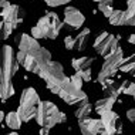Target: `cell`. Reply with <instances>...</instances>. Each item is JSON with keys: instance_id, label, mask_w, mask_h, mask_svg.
<instances>
[{"instance_id": "1", "label": "cell", "mask_w": 135, "mask_h": 135, "mask_svg": "<svg viewBox=\"0 0 135 135\" xmlns=\"http://www.w3.org/2000/svg\"><path fill=\"white\" fill-rule=\"evenodd\" d=\"M19 61L14 56L13 49L4 44L2 47V65H0V97L3 101L14 95L12 80L19 70Z\"/></svg>"}, {"instance_id": "2", "label": "cell", "mask_w": 135, "mask_h": 135, "mask_svg": "<svg viewBox=\"0 0 135 135\" xmlns=\"http://www.w3.org/2000/svg\"><path fill=\"white\" fill-rule=\"evenodd\" d=\"M40 97L33 87H27L23 90L20 95V104L17 108L20 118L23 122H28L31 118H36L38 112V105H40Z\"/></svg>"}, {"instance_id": "3", "label": "cell", "mask_w": 135, "mask_h": 135, "mask_svg": "<svg viewBox=\"0 0 135 135\" xmlns=\"http://www.w3.org/2000/svg\"><path fill=\"white\" fill-rule=\"evenodd\" d=\"M36 121H37L40 127L53 128L57 124L65 122L67 117L51 101H41L38 105V112H37V117H36Z\"/></svg>"}, {"instance_id": "4", "label": "cell", "mask_w": 135, "mask_h": 135, "mask_svg": "<svg viewBox=\"0 0 135 135\" xmlns=\"http://www.w3.org/2000/svg\"><path fill=\"white\" fill-rule=\"evenodd\" d=\"M38 77L43 78L47 84V88L50 87H60L61 90L70 83V78L65 77L63 65L57 61H50L41 71L38 73Z\"/></svg>"}, {"instance_id": "5", "label": "cell", "mask_w": 135, "mask_h": 135, "mask_svg": "<svg viewBox=\"0 0 135 135\" xmlns=\"http://www.w3.org/2000/svg\"><path fill=\"white\" fill-rule=\"evenodd\" d=\"M2 23H0V28H2V38L6 40L13 30L21 23V19L24 17V12L21 7L17 4H10L6 9H2Z\"/></svg>"}, {"instance_id": "6", "label": "cell", "mask_w": 135, "mask_h": 135, "mask_svg": "<svg viewBox=\"0 0 135 135\" xmlns=\"http://www.w3.org/2000/svg\"><path fill=\"white\" fill-rule=\"evenodd\" d=\"M43 33V38H50L54 40L60 34L61 28L64 27V23H61L58 19V14L54 12L46 13L43 17H40L37 24H36Z\"/></svg>"}, {"instance_id": "7", "label": "cell", "mask_w": 135, "mask_h": 135, "mask_svg": "<svg viewBox=\"0 0 135 135\" xmlns=\"http://www.w3.org/2000/svg\"><path fill=\"white\" fill-rule=\"evenodd\" d=\"M122 61H124V51H122L121 47H118L114 53L108 54V56L105 57L104 64H103V67H101V71H100V74H98V83H103L104 80L114 77V74L119 70V67H121Z\"/></svg>"}, {"instance_id": "8", "label": "cell", "mask_w": 135, "mask_h": 135, "mask_svg": "<svg viewBox=\"0 0 135 135\" xmlns=\"http://www.w3.org/2000/svg\"><path fill=\"white\" fill-rule=\"evenodd\" d=\"M50 61H51V54H50V51L46 50L44 47H40L33 56L27 57L20 65L23 68H26L27 71L38 74V73L41 71V68H44Z\"/></svg>"}, {"instance_id": "9", "label": "cell", "mask_w": 135, "mask_h": 135, "mask_svg": "<svg viewBox=\"0 0 135 135\" xmlns=\"http://www.w3.org/2000/svg\"><path fill=\"white\" fill-rule=\"evenodd\" d=\"M118 41L119 37H114L112 34H109L108 31H101L97 36L95 41H94V50L103 57H107L108 54L114 53L118 49Z\"/></svg>"}, {"instance_id": "10", "label": "cell", "mask_w": 135, "mask_h": 135, "mask_svg": "<svg viewBox=\"0 0 135 135\" xmlns=\"http://www.w3.org/2000/svg\"><path fill=\"white\" fill-rule=\"evenodd\" d=\"M38 41L37 38H34L33 36H28V34H21L20 36V41H19V53H17V61H19V64H21L24 60H26L27 57L33 56L37 50L40 49Z\"/></svg>"}, {"instance_id": "11", "label": "cell", "mask_w": 135, "mask_h": 135, "mask_svg": "<svg viewBox=\"0 0 135 135\" xmlns=\"http://www.w3.org/2000/svg\"><path fill=\"white\" fill-rule=\"evenodd\" d=\"M84 21H85V17L77 7H73V6L65 7L64 21H63L64 27H67L68 30H77L84 24Z\"/></svg>"}, {"instance_id": "12", "label": "cell", "mask_w": 135, "mask_h": 135, "mask_svg": "<svg viewBox=\"0 0 135 135\" xmlns=\"http://www.w3.org/2000/svg\"><path fill=\"white\" fill-rule=\"evenodd\" d=\"M60 98L64 101V103H67L68 105H74V104H78L81 103L83 100H85L87 98V94L84 93L83 90L77 88V87H74L71 83H68L67 85L64 87L63 90L60 91Z\"/></svg>"}, {"instance_id": "13", "label": "cell", "mask_w": 135, "mask_h": 135, "mask_svg": "<svg viewBox=\"0 0 135 135\" xmlns=\"http://www.w3.org/2000/svg\"><path fill=\"white\" fill-rule=\"evenodd\" d=\"M80 131L83 135H100L101 131L104 129V124L100 119H94V118H84L78 121Z\"/></svg>"}, {"instance_id": "14", "label": "cell", "mask_w": 135, "mask_h": 135, "mask_svg": "<svg viewBox=\"0 0 135 135\" xmlns=\"http://www.w3.org/2000/svg\"><path fill=\"white\" fill-rule=\"evenodd\" d=\"M101 121L104 124V129L109 134H115L117 131L119 129V125H118V115L117 112H114L112 109L109 111H105L100 115Z\"/></svg>"}, {"instance_id": "15", "label": "cell", "mask_w": 135, "mask_h": 135, "mask_svg": "<svg viewBox=\"0 0 135 135\" xmlns=\"http://www.w3.org/2000/svg\"><path fill=\"white\" fill-rule=\"evenodd\" d=\"M91 109H93V105L88 101V97L85 100H83L81 103L77 104V108H75L74 114H75V118L78 119H84V118H88V115L91 114Z\"/></svg>"}, {"instance_id": "16", "label": "cell", "mask_w": 135, "mask_h": 135, "mask_svg": "<svg viewBox=\"0 0 135 135\" xmlns=\"http://www.w3.org/2000/svg\"><path fill=\"white\" fill-rule=\"evenodd\" d=\"M115 98H112V97H104V98H101V100H98L95 105H94V108H95V111L98 112V114H103V112L105 111H109V109H112V105L115 104Z\"/></svg>"}, {"instance_id": "17", "label": "cell", "mask_w": 135, "mask_h": 135, "mask_svg": "<svg viewBox=\"0 0 135 135\" xmlns=\"http://www.w3.org/2000/svg\"><path fill=\"white\" fill-rule=\"evenodd\" d=\"M93 63H94V58L85 56V57H80V58H73L71 65L75 71H81V70H85V68H90Z\"/></svg>"}, {"instance_id": "18", "label": "cell", "mask_w": 135, "mask_h": 135, "mask_svg": "<svg viewBox=\"0 0 135 135\" xmlns=\"http://www.w3.org/2000/svg\"><path fill=\"white\" fill-rule=\"evenodd\" d=\"M90 37V30L88 28H83L81 31L77 34V37H74L75 40V46H74V50L77 51H83L87 46V40Z\"/></svg>"}, {"instance_id": "19", "label": "cell", "mask_w": 135, "mask_h": 135, "mask_svg": "<svg viewBox=\"0 0 135 135\" xmlns=\"http://www.w3.org/2000/svg\"><path fill=\"white\" fill-rule=\"evenodd\" d=\"M21 122H23V119L20 118V115H19V112H17V111H12V112H9V114L6 115V124H7L9 128L20 129Z\"/></svg>"}, {"instance_id": "20", "label": "cell", "mask_w": 135, "mask_h": 135, "mask_svg": "<svg viewBox=\"0 0 135 135\" xmlns=\"http://www.w3.org/2000/svg\"><path fill=\"white\" fill-rule=\"evenodd\" d=\"M119 70H121L122 73H131V74L135 71V53L131 54L129 57L124 58V61H122L121 67H119Z\"/></svg>"}, {"instance_id": "21", "label": "cell", "mask_w": 135, "mask_h": 135, "mask_svg": "<svg viewBox=\"0 0 135 135\" xmlns=\"http://www.w3.org/2000/svg\"><path fill=\"white\" fill-rule=\"evenodd\" d=\"M83 81H84V78L81 77V74H80V73H75L74 75H71V77H70V83L74 87L80 88V90H81V87H83Z\"/></svg>"}, {"instance_id": "22", "label": "cell", "mask_w": 135, "mask_h": 135, "mask_svg": "<svg viewBox=\"0 0 135 135\" xmlns=\"http://www.w3.org/2000/svg\"><path fill=\"white\" fill-rule=\"evenodd\" d=\"M46 4L50 7H58V6H63L65 3H70L71 0H44Z\"/></svg>"}, {"instance_id": "23", "label": "cell", "mask_w": 135, "mask_h": 135, "mask_svg": "<svg viewBox=\"0 0 135 135\" xmlns=\"http://www.w3.org/2000/svg\"><path fill=\"white\" fill-rule=\"evenodd\" d=\"M64 46L67 50H74V46H75V40L73 36H67V37L64 38Z\"/></svg>"}, {"instance_id": "24", "label": "cell", "mask_w": 135, "mask_h": 135, "mask_svg": "<svg viewBox=\"0 0 135 135\" xmlns=\"http://www.w3.org/2000/svg\"><path fill=\"white\" fill-rule=\"evenodd\" d=\"M124 94L134 97V100H135V83H131V81H129V84L127 85V88L124 90Z\"/></svg>"}, {"instance_id": "25", "label": "cell", "mask_w": 135, "mask_h": 135, "mask_svg": "<svg viewBox=\"0 0 135 135\" xmlns=\"http://www.w3.org/2000/svg\"><path fill=\"white\" fill-rule=\"evenodd\" d=\"M97 3H98V10H100V12H103L105 7L112 6V0H98Z\"/></svg>"}, {"instance_id": "26", "label": "cell", "mask_w": 135, "mask_h": 135, "mask_svg": "<svg viewBox=\"0 0 135 135\" xmlns=\"http://www.w3.org/2000/svg\"><path fill=\"white\" fill-rule=\"evenodd\" d=\"M75 73H80V74H81V77L84 78V81H90V80H91V67L85 68V70H81V71H75Z\"/></svg>"}, {"instance_id": "27", "label": "cell", "mask_w": 135, "mask_h": 135, "mask_svg": "<svg viewBox=\"0 0 135 135\" xmlns=\"http://www.w3.org/2000/svg\"><path fill=\"white\" fill-rule=\"evenodd\" d=\"M127 117H128V119L135 125V108L128 109V111H127Z\"/></svg>"}, {"instance_id": "28", "label": "cell", "mask_w": 135, "mask_h": 135, "mask_svg": "<svg viewBox=\"0 0 135 135\" xmlns=\"http://www.w3.org/2000/svg\"><path fill=\"white\" fill-rule=\"evenodd\" d=\"M49 132H50V128H46V127L40 128V135H49Z\"/></svg>"}, {"instance_id": "29", "label": "cell", "mask_w": 135, "mask_h": 135, "mask_svg": "<svg viewBox=\"0 0 135 135\" xmlns=\"http://www.w3.org/2000/svg\"><path fill=\"white\" fill-rule=\"evenodd\" d=\"M128 41L131 43V44H134L135 46V33H132V34L129 36V38H128Z\"/></svg>"}, {"instance_id": "30", "label": "cell", "mask_w": 135, "mask_h": 135, "mask_svg": "<svg viewBox=\"0 0 135 135\" xmlns=\"http://www.w3.org/2000/svg\"><path fill=\"white\" fill-rule=\"evenodd\" d=\"M0 4H2V9H6L7 6H10V3L7 2V0H2V2H0Z\"/></svg>"}, {"instance_id": "31", "label": "cell", "mask_w": 135, "mask_h": 135, "mask_svg": "<svg viewBox=\"0 0 135 135\" xmlns=\"http://www.w3.org/2000/svg\"><path fill=\"white\" fill-rule=\"evenodd\" d=\"M127 6H132V7H135V0H127Z\"/></svg>"}, {"instance_id": "32", "label": "cell", "mask_w": 135, "mask_h": 135, "mask_svg": "<svg viewBox=\"0 0 135 135\" xmlns=\"http://www.w3.org/2000/svg\"><path fill=\"white\" fill-rule=\"evenodd\" d=\"M7 135H17L16 132H12V134H7Z\"/></svg>"}, {"instance_id": "33", "label": "cell", "mask_w": 135, "mask_h": 135, "mask_svg": "<svg viewBox=\"0 0 135 135\" xmlns=\"http://www.w3.org/2000/svg\"><path fill=\"white\" fill-rule=\"evenodd\" d=\"M132 75H134V77H135V71H134V73H132Z\"/></svg>"}, {"instance_id": "34", "label": "cell", "mask_w": 135, "mask_h": 135, "mask_svg": "<svg viewBox=\"0 0 135 135\" xmlns=\"http://www.w3.org/2000/svg\"><path fill=\"white\" fill-rule=\"evenodd\" d=\"M95 2H98V0H95Z\"/></svg>"}]
</instances>
